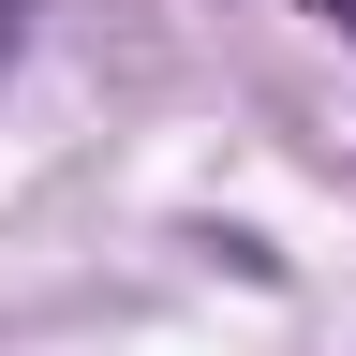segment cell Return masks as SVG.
<instances>
[{"label":"cell","mask_w":356,"mask_h":356,"mask_svg":"<svg viewBox=\"0 0 356 356\" xmlns=\"http://www.w3.org/2000/svg\"><path fill=\"white\" fill-rule=\"evenodd\" d=\"M327 15H341V30H356V0H327Z\"/></svg>","instance_id":"1"}]
</instances>
